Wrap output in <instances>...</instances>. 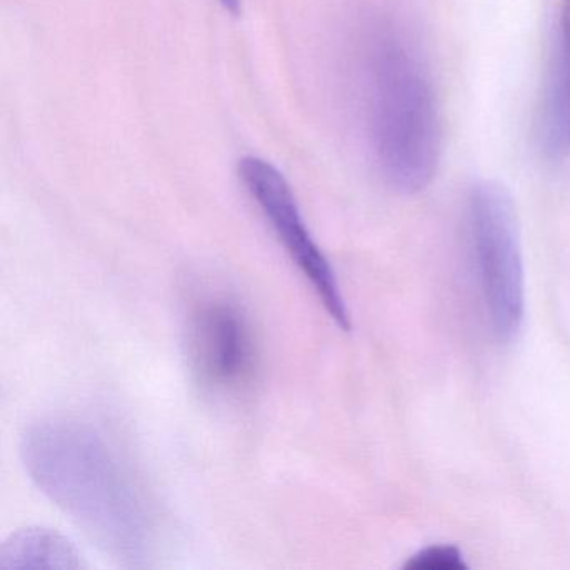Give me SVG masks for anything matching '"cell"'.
Listing matches in <instances>:
<instances>
[{
	"mask_svg": "<svg viewBox=\"0 0 570 570\" xmlns=\"http://www.w3.org/2000/svg\"><path fill=\"white\" fill-rule=\"evenodd\" d=\"M469 228L483 302L500 342H510L523 322L525 282L519 218L509 189L485 179L469 196Z\"/></svg>",
	"mask_w": 570,
	"mask_h": 570,
	"instance_id": "3",
	"label": "cell"
},
{
	"mask_svg": "<svg viewBox=\"0 0 570 570\" xmlns=\"http://www.w3.org/2000/svg\"><path fill=\"white\" fill-rule=\"evenodd\" d=\"M542 129L552 153L570 151V0H563L556 55L543 99Z\"/></svg>",
	"mask_w": 570,
	"mask_h": 570,
	"instance_id": "6",
	"label": "cell"
},
{
	"mask_svg": "<svg viewBox=\"0 0 570 570\" xmlns=\"http://www.w3.org/2000/svg\"><path fill=\"white\" fill-rule=\"evenodd\" d=\"M223 8L229 12V14L238 16L239 8H242V2L239 0H222Z\"/></svg>",
	"mask_w": 570,
	"mask_h": 570,
	"instance_id": "9",
	"label": "cell"
},
{
	"mask_svg": "<svg viewBox=\"0 0 570 570\" xmlns=\"http://www.w3.org/2000/svg\"><path fill=\"white\" fill-rule=\"evenodd\" d=\"M188 358L202 389L218 399H238L258 372V343L252 320L232 296L205 295L188 318Z\"/></svg>",
	"mask_w": 570,
	"mask_h": 570,
	"instance_id": "4",
	"label": "cell"
},
{
	"mask_svg": "<svg viewBox=\"0 0 570 570\" xmlns=\"http://www.w3.org/2000/svg\"><path fill=\"white\" fill-rule=\"evenodd\" d=\"M366 125L385 181L403 195L423 191L442 153L439 102L419 51L393 32H380L370 46Z\"/></svg>",
	"mask_w": 570,
	"mask_h": 570,
	"instance_id": "2",
	"label": "cell"
},
{
	"mask_svg": "<svg viewBox=\"0 0 570 570\" xmlns=\"http://www.w3.org/2000/svg\"><path fill=\"white\" fill-rule=\"evenodd\" d=\"M81 556L68 537L45 527L12 533L0 546V570H78Z\"/></svg>",
	"mask_w": 570,
	"mask_h": 570,
	"instance_id": "7",
	"label": "cell"
},
{
	"mask_svg": "<svg viewBox=\"0 0 570 570\" xmlns=\"http://www.w3.org/2000/svg\"><path fill=\"white\" fill-rule=\"evenodd\" d=\"M21 455L32 482L99 550L128 566L151 556L155 509L105 433L81 420H45L22 436Z\"/></svg>",
	"mask_w": 570,
	"mask_h": 570,
	"instance_id": "1",
	"label": "cell"
},
{
	"mask_svg": "<svg viewBox=\"0 0 570 570\" xmlns=\"http://www.w3.org/2000/svg\"><path fill=\"white\" fill-rule=\"evenodd\" d=\"M409 570H465L462 553L453 546H433L420 550L405 563Z\"/></svg>",
	"mask_w": 570,
	"mask_h": 570,
	"instance_id": "8",
	"label": "cell"
},
{
	"mask_svg": "<svg viewBox=\"0 0 570 570\" xmlns=\"http://www.w3.org/2000/svg\"><path fill=\"white\" fill-rule=\"evenodd\" d=\"M238 171L243 185L268 219L289 258L312 283L313 289L333 322L343 332H350L352 322H350L348 308L340 292L335 272L322 249L313 242L303 222L295 195L282 173L275 166L255 156L243 158L239 161Z\"/></svg>",
	"mask_w": 570,
	"mask_h": 570,
	"instance_id": "5",
	"label": "cell"
}]
</instances>
